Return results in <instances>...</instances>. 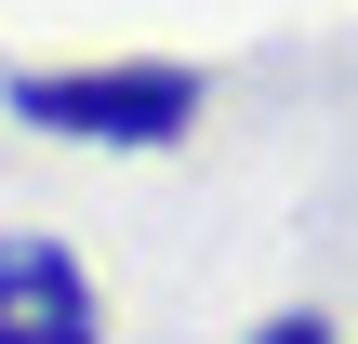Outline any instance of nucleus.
I'll use <instances>...</instances> for the list:
<instances>
[{"label":"nucleus","mask_w":358,"mask_h":344,"mask_svg":"<svg viewBox=\"0 0 358 344\" xmlns=\"http://www.w3.org/2000/svg\"><path fill=\"white\" fill-rule=\"evenodd\" d=\"M0 106L53 146H186L199 133V66H173V53H146V66H27Z\"/></svg>","instance_id":"obj_1"},{"label":"nucleus","mask_w":358,"mask_h":344,"mask_svg":"<svg viewBox=\"0 0 358 344\" xmlns=\"http://www.w3.org/2000/svg\"><path fill=\"white\" fill-rule=\"evenodd\" d=\"M0 344H106V305L66 239H0Z\"/></svg>","instance_id":"obj_2"},{"label":"nucleus","mask_w":358,"mask_h":344,"mask_svg":"<svg viewBox=\"0 0 358 344\" xmlns=\"http://www.w3.org/2000/svg\"><path fill=\"white\" fill-rule=\"evenodd\" d=\"M252 344H332V318L306 305V318H266V331H252Z\"/></svg>","instance_id":"obj_3"}]
</instances>
